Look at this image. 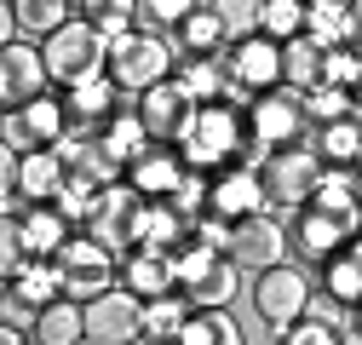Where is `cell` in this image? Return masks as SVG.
<instances>
[{"instance_id":"cell-36","label":"cell","mask_w":362,"mask_h":345,"mask_svg":"<svg viewBox=\"0 0 362 345\" xmlns=\"http://www.w3.org/2000/svg\"><path fill=\"white\" fill-rule=\"evenodd\" d=\"M276 339H282V345H339L345 334H339V328H334L328 317H316V311H305V317H299V322H288V328H282Z\"/></svg>"},{"instance_id":"cell-4","label":"cell","mask_w":362,"mask_h":345,"mask_svg":"<svg viewBox=\"0 0 362 345\" xmlns=\"http://www.w3.org/2000/svg\"><path fill=\"white\" fill-rule=\"evenodd\" d=\"M242 110H247V150H253V156L282 150V144H299V133L310 127V115H305V93H293V86L259 93V98H247Z\"/></svg>"},{"instance_id":"cell-28","label":"cell","mask_w":362,"mask_h":345,"mask_svg":"<svg viewBox=\"0 0 362 345\" xmlns=\"http://www.w3.org/2000/svg\"><path fill=\"white\" fill-rule=\"evenodd\" d=\"M310 207L345 213V219H362V190H356V167H322V179L310 190Z\"/></svg>"},{"instance_id":"cell-14","label":"cell","mask_w":362,"mask_h":345,"mask_svg":"<svg viewBox=\"0 0 362 345\" xmlns=\"http://www.w3.org/2000/svg\"><path fill=\"white\" fill-rule=\"evenodd\" d=\"M69 104L52 98V93H40L35 104L23 110H6V144L12 150H40V144H64L69 139Z\"/></svg>"},{"instance_id":"cell-31","label":"cell","mask_w":362,"mask_h":345,"mask_svg":"<svg viewBox=\"0 0 362 345\" xmlns=\"http://www.w3.org/2000/svg\"><path fill=\"white\" fill-rule=\"evenodd\" d=\"M178 81H185V93L196 104H213L230 93V81H224V58H178Z\"/></svg>"},{"instance_id":"cell-16","label":"cell","mask_w":362,"mask_h":345,"mask_svg":"<svg viewBox=\"0 0 362 345\" xmlns=\"http://www.w3.org/2000/svg\"><path fill=\"white\" fill-rule=\"evenodd\" d=\"M362 230V219H345V213H328V207H310L299 213V230H293V247L310 259V265H322V259H334L339 247H351V236Z\"/></svg>"},{"instance_id":"cell-43","label":"cell","mask_w":362,"mask_h":345,"mask_svg":"<svg viewBox=\"0 0 362 345\" xmlns=\"http://www.w3.org/2000/svg\"><path fill=\"white\" fill-rule=\"evenodd\" d=\"M356 172H362V156H356Z\"/></svg>"},{"instance_id":"cell-24","label":"cell","mask_w":362,"mask_h":345,"mask_svg":"<svg viewBox=\"0 0 362 345\" xmlns=\"http://www.w3.org/2000/svg\"><path fill=\"white\" fill-rule=\"evenodd\" d=\"M98 144L121 161V172H127V161L132 156H144L156 139H150V127H144V115H139V104H132V110H115L104 127H98Z\"/></svg>"},{"instance_id":"cell-13","label":"cell","mask_w":362,"mask_h":345,"mask_svg":"<svg viewBox=\"0 0 362 345\" xmlns=\"http://www.w3.org/2000/svg\"><path fill=\"white\" fill-rule=\"evenodd\" d=\"M196 110H202V104L185 93V81H178V75H167V81L150 86V93H139V115H144V127H150L156 144H178V139L190 133Z\"/></svg>"},{"instance_id":"cell-35","label":"cell","mask_w":362,"mask_h":345,"mask_svg":"<svg viewBox=\"0 0 362 345\" xmlns=\"http://www.w3.org/2000/svg\"><path fill=\"white\" fill-rule=\"evenodd\" d=\"M305 12H310L305 0H264V23L259 29L270 40H293V35H305Z\"/></svg>"},{"instance_id":"cell-20","label":"cell","mask_w":362,"mask_h":345,"mask_svg":"<svg viewBox=\"0 0 362 345\" xmlns=\"http://www.w3.org/2000/svg\"><path fill=\"white\" fill-rule=\"evenodd\" d=\"M121 282H127L132 293L156 299V293H173V288H178V265H173L167 247H144V242H139V253H127V265H121Z\"/></svg>"},{"instance_id":"cell-37","label":"cell","mask_w":362,"mask_h":345,"mask_svg":"<svg viewBox=\"0 0 362 345\" xmlns=\"http://www.w3.org/2000/svg\"><path fill=\"white\" fill-rule=\"evenodd\" d=\"M196 6H202V0H144V12H139V18H144L150 29H178Z\"/></svg>"},{"instance_id":"cell-39","label":"cell","mask_w":362,"mask_h":345,"mask_svg":"<svg viewBox=\"0 0 362 345\" xmlns=\"http://www.w3.org/2000/svg\"><path fill=\"white\" fill-rule=\"evenodd\" d=\"M345 339H351V345H362V305L351 311V334H345Z\"/></svg>"},{"instance_id":"cell-30","label":"cell","mask_w":362,"mask_h":345,"mask_svg":"<svg viewBox=\"0 0 362 345\" xmlns=\"http://www.w3.org/2000/svg\"><path fill=\"white\" fill-rule=\"evenodd\" d=\"M6 12H12V23H18L29 40H47L52 29H64V23L75 18L69 0H6Z\"/></svg>"},{"instance_id":"cell-5","label":"cell","mask_w":362,"mask_h":345,"mask_svg":"<svg viewBox=\"0 0 362 345\" xmlns=\"http://www.w3.org/2000/svg\"><path fill=\"white\" fill-rule=\"evenodd\" d=\"M69 185V161L58 144L40 150H12L6 144V207L18 213V201H58Z\"/></svg>"},{"instance_id":"cell-38","label":"cell","mask_w":362,"mask_h":345,"mask_svg":"<svg viewBox=\"0 0 362 345\" xmlns=\"http://www.w3.org/2000/svg\"><path fill=\"white\" fill-rule=\"evenodd\" d=\"M356 75H362V52H356V47H328L322 81H334V86H356Z\"/></svg>"},{"instance_id":"cell-27","label":"cell","mask_w":362,"mask_h":345,"mask_svg":"<svg viewBox=\"0 0 362 345\" xmlns=\"http://www.w3.org/2000/svg\"><path fill=\"white\" fill-rule=\"evenodd\" d=\"M247 334L236 328V317L224 305H196L185 317V334H178V345H242Z\"/></svg>"},{"instance_id":"cell-3","label":"cell","mask_w":362,"mask_h":345,"mask_svg":"<svg viewBox=\"0 0 362 345\" xmlns=\"http://www.w3.org/2000/svg\"><path fill=\"white\" fill-rule=\"evenodd\" d=\"M40 52H47L58 86H75V81H86V75H104V69H110V35L98 29V18L75 12L64 29H52L47 40H40Z\"/></svg>"},{"instance_id":"cell-10","label":"cell","mask_w":362,"mask_h":345,"mask_svg":"<svg viewBox=\"0 0 362 345\" xmlns=\"http://www.w3.org/2000/svg\"><path fill=\"white\" fill-rule=\"evenodd\" d=\"M47 86H58L52 81V64H47V52H40V40H6L0 47V104L6 110H23V104H35Z\"/></svg>"},{"instance_id":"cell-6","label":"cell","mask_w":362,"mask_h":345,"mask_svg":"<svg viewBox=\"0 0 362 345\" xmlns=\"http://www.w3.org/2000/svg\"><path fill=\"white\" fill-rule=\"evenodd\" d=\"M310 299H316L310 276L293 271L288 259H282V265H270V271H253V311H259V322L270 328L264 339H276L288 322H299V317L310 311Z\"/></svg>"},{"instance_id":"cell-34","label":"cell","mask_w":362,"mask_h":345,"mask_svg":"<svg viewBox=\"0 0 362 345\" xmlns=\"http://www.w3.org/2000/svg\"><path fill=\"white\" fill-rule=\"evenodd\" d=\"M207 6L218 12V23H224V35H230V40L259 35V23H264V0H207Z\"/></svg>"},{"instance_id":"cell-26","label":"cell","mask_w":362,"mask_h":345,"mask_svg":"<svg viewBox=\"0 0 362 345\" xmlns=\"http://www.w3.org/2000/svg\"><path fill=\"white\" fill-rule=\"evenodd\" d=\"M173 40H178V52H185V58H218L224 47H230V35H224V23H218L213 6H196L185 23L173 29Z\"/></svg>"},{"instance_id":"cell-21","label":"cell","mask_w":362,"mask_h":345,"mask_svg":"<svg viewBox=\"0 0 362 345\" xmlns=\"http://www.w3.org/2000/svg\"><path fill=\"white\" fill-rule=\"evenodd\" d=\"M75 339H86V299H69V293L47 299L35 317V345H75Z\"/></svg>"},{"instance_id":"cell-29","label":"cell","mask_w":362,"mask_h":345,"mask_svg":"<svg viewBox=\"0 0 362 345\" xmlns=\"http://www.w3.org/2000/svg\"><path fill=\"white\" fill-rule=\"evenodd\" d=\"M316 156H322V167H356V156H362V121L356 115L322 121V127H316Z\"/></svg>"},{"instance_id":"cell-12","label":"cell","mask_w":362,"mask_h":345,"mask_svg":"<svg viewBox=\"0 0 362 345\" xmlns=\"http://www.w3.org/2000/svg\"><path fill=\"white\" fill-rule=\"evenodd\" d=\"M264 179H259V167L253 161H230V167H218L213 179H207V213L224 225H236L247 219V213H264Z\"/></svg>"},{"instance_id":"cell-9","label":"cell","mask_w":362,"mask_h":345,"mask_svg":"<svg viewBox=\"0 0 362 345\" xmlns=\"http://www.w3.org/2000/svg\"><path fill=\"white\" fill-rule=\"evenodd\" d=\"M127 339H144V293L115 282L98 299H86V345H127Z\"/></svg>"},{"instance_id":"cell-41","label":"cell","mask_w":362,"mask_h":345,"mask_svg":"<svg viewBox=\"0 0 362 345\" xmlns=\"http://www.w3.org/2000/svg\"><path fill=\"white\" fill-rule=\"evenodd\" d=\"M351 47L362 52V6H356V29H351Z\"/></svg>"},{"instance_id":"cell-18","label":"cell","mask_w":362,"mask_h":345,"mask_svg":"<svg viewBox=\"0 0 362 345\" xmlns=\"http://www.w3.org/2000/svg\"><path fill=\"white\" fill-rule=\"evenodd\" d=\"M121 86H115V75L104 69V75H86V81H75V86H64V104H69V121H81V133H98V127L121 110Z\"/></svg>"},{"instance_id":"cell-7","label":"cell","mask_w":362,"mask_h":345,"mask_svg":"<svg viewBox=\"0 0 362 345\" xmlns=\"http://www.w3.org/2000/svg\"><path fill=\"white\" fill-rule=\"evenodd\" d=\"M218 58H224V81H230L236 98H259V93H276L282 86V40H270L264 29L230 40Z\"/></svg>"},{"instance_id":"cell-1","label":"cell","mask_w":362,"mask_h":345,"mask_svg":"<svg viewBox=\"0 0 362 345\" xmlns=\"http://www.w3.org/2000/svg\"><path fill=\"white\" fill-rule=\"evenodd\" d=\"M178 150H185V161L190 167H230V161H253V150H247V110H236L230 98H213V104H202L196 110V121H190V133L178 139Z\"/></svg>"},{"instance_id":"cell-40","label":"cell","mask_w":362,"mask_h":345,"mask_svg":"<svg viewBox=\"0 0 362 345\" xmlns=\"http://www.w3.org/2000/svg\"><path fill=\"white\" fill-rule=\"evenodd\" d=\"M69 6H75V12H86V18H93V12L104 6V0H69Z\"/></svg>"},{"instance_id":"cell-22","label":"cell","mask_w":362,"mask_h":345,"mask_svg":"<svg viewBox=\"0 0 362 345\" xmlns=\"http://www.w3.org/2000/svg\"><path fill=\"white\" fill-rule=\"evenodd\" d=\"M316 288H322L334 305L356 311L362 305V253L356 247H339L334 259H322V265H316Z\"/></svg>"},{"instance_id":"cell-2","label":"cell","mask_w":362,"mask_h":345,"mask_svg":"<svg viewBox=\"0 0 362 345\" xmlns=\"http://www.w3.org/2000/svg\"><path fill=\"white\" fill-rule=\"evenodd\" d=\"M178 40H167L161 29H127L110 40V75L121 93H150L156 81L178 75Z\"/></svg>"},{"instance_id":"cell-32","label":"cell","mask_w":362,"mask_h":345,"mask_svg":"<svg viewBox=\"0 0 362 345\" xmlns=\"http://www.w3.org/2000/svg\"><path fill=\"white\" fill-rule=\"evenodd\" d=\"M185 299H178V288L173 293H156V299H144V339H178L185 334Z\"/></svg>"},{"instance_id":"cell-8","label":"cell","mask_w":362,"mask_h":345,"mask_svg":"<svg viewBox=\"0 0 362 345\" xmlns=\"http://www.w3.org/2000/svg\"><path fill=\"white\" fill-rule=\"evenodd\" d=\"M259 179H264V196L282 201V207H305L316 179H322V156H316V144H282V150H264L259 161Z\"/></svg>"},{"instance_id":"cell-33","label":"cell","mask_w":362,"mask_h":345,"mask_svg":"<svg viewBox=\"0 0 362 345\" xmlns=\"http://www.w3.org/2000/svg\"><path fill=\"white\" fill-rule=\"evenodd\" d=\"M351 104H356V93H351V86H334V81H316L310 93H305V115H310V127L339 121V115H356Z\"/></svg>"},{"instance_id":"cell-19","label":"cell","mask_w":362,"mask_h":345,"mask_svg":"<svg viewBox=\"0 0 362 345\" xmlns=\"http://www.w3.org/2000/svg\"><path fill=\"white\" fill-rule=\"evenodd\" d=\"M75 219L58 207V201H23V213H18V230H23V247L35 253V259H58L64 253V242L75 236L69 230Z\"/></svg>"},{"instance_id":"cell-17","label":"cell","mask_w":362,"mask_h":345,"mask_svg":"<svg viewBox=\"0 0 362 345\" xmlns=\"http://www.w3.org/2000/svg\"><path fill=\"white\" fill-rule=\"evenodd\" d=\"M185 172H190V161H185V150H178V144H150L144 156L127 161V185L139 190V196L167 201L178 185H185Z\"/></svg>"},{"instance_id":"cell-15","label":"cell","mask_w":362,"mask_h":345,"mask_svg":"<svg viewBox=\"0 0 362 345\" xmlns=\"http://www.w3.org/2000/svg\"><path fill=\"white\" fill-rule=\"evenodd\" d=\"M224 253L236 259V265L253 276V271H270V265H282L288 259V236L276 219H264V213H247V219L230 225V242H224Z\"/></svg>"},{"instance_id":"cell-23","label":"cell","mask_w":362,"mask_h":345,"mask_svg":"<svg viewBox=\"0 0 362 345\" xmlns=\"http://www.w3.org/2000/svg\"><path fill=\"white\" fill-rule=\"evenodd\" d=\"M305 35L322 40V47H351V29H356V6L362 0H305Z\"/></svg>"},{"instance_id":"cell-25","label":"cell","mask_w":362,"mask_h":345,"mask_svg":"<svg viewBox=\"0 0 362 345\" xmlns=\"http://www.w3.org/2000/svg\"><path fill=\"white\" fill-rule=\"evenodd\" d=\"M322 64H328V47H322V40H310V35L282 40V86L310 93V86L322 81Z\"/></svg>"},{"instance_id":"cell-11","label":"cell","mask_w":362,"mask_h":345,"mask_svg":"<svg viewBox=\"0 0 362 345\" xmlns=\"http://www.w3.org/2000/svg\"><path fill=\"white\" fill-rule=\"evenodd\" d=\"M58 271H64V293L69 299H98L104 288H115V253H110V242H98L86 230V236L64 242Z\"/></svg>"},{"instance_id":"cell-42","label":"cell","mask_w":362,"mask_h":345,"mask_svg":"<svg viewBox=\"0 0 362 345\" xmlns=\"http://www.w3.org/2000/svg\"><path fill=\"white\" fill-rule=\"evenodd\" d=\"M351 93H356V104H362V75H356V86H351Z\"/></svg>"}]
</instances>
